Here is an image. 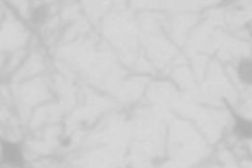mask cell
Wrapping results in <instances>:
<instances>
[{
    "mask_svg": "<svg viewBox=\"0 0 252 168\" xmlns=\"http://www.w3.org/2000/svg\"><path fill=\"white\" fill-rule=\"evenodd\" d=\"M1 152L3 160L10 165L21 167L25 164L24 156L20 146L16 143H12L9 141L2 142Z\"/></svg>",
    "mask_w": 252,
    "mask_h": 168,
    "instance_id": "6da1fadb",
    "label": "cell"
},
{
    "mask_svg": "<svg viewBox=\"0 0 252 168\" xmlns=\"http://www.w3.org/2000/svg\"><path fill=\"white\" fill-rule=\"evenodd\" d=\"M234 133L240 138L252 139V123L237 115H234Z\"/></svg>",
    "mask_w": 252,
    "mask_h": 168,
    "instance_id": "7a4b0ae2",
    "label": "cell"
},
{
    "mask_svg": "<svg viewBox=\"0 0 252 168\" xmlns=\"http://www.w3.org/2000/svg\"><path fill=\"white\" fill-rule=\"evenodd\" d=\"M237 74L241 82L247 84H252V60H242L238 65Z\"/></svg>",
    "mask_w": 252,
    "mask_h": 168,
    "instance_id": "3957f363",
    "label": "cell"
},
{
    "mask_svg": "<svg viewBox=\"0 0 252 168\" xmlns=\"http://www.w3.org/2000/svg\"><path fill=\"white\" fill-rule=\"evenodd\" d=\"M48 7L46 5H39L36 8H34L31 15V21L34 25H41L43 24L47 17H48Z\"/></svg>",
    "mask_w": 252,
    "mask_h": 168,
    "instance_id": "277c9868",
    "label": "cell"
},
{
    "mask_svg": "<svg viewBox=\"0 0 252 168\" xmlns=\"http://www.w3.org/2000/svg\"><path fill=\"white\" fill-rule=\"evenodd\" d=\"M70 143H71V140H70L69 138H64V139L61 140V145H62V146H68Z\"/></svg>",
    "mask_w": 252,
    "mask_h": 168,
    "instance_id": "5b68a950",
    "label": "cell"
},
{
    "mask_svg": "<svg viewBox=\"0 0 252 168\" xmlns=\"http://www.w3.org/2000/svg\"><path fill=\"white\" fill-rule=\"evenodd\" d=\"M234 0H222V3L223 4H228V3H231V2H233Z\"/></svg>",
    "mask_w": 252,
    "mask_h": 168,
    "instance_id": "8992f818",
    "label": "cell"
}]
</instances>
